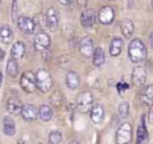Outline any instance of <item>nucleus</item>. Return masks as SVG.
I'll return each instance as SVG.
<instances>
[{
  "label": "nucleus",
  "mask_w": 153,
  "mask_h": 144,
  "mask_svg": "<svg viewBox=\"0 0 153 144\" xmlns=\"http://www.w3.org/2000/svg\"><path fill=\"white\" fill-rule=\"evenodd\" d=\"M18 70H19V68H18L17 60H14V58L8 60L7 65H6V71H7V74H8L11 77H16V76L18 75Z\"/></svg>",
  "instance_id": "obj_26"
},
{
  "label": "nucleus",
  "mask_w": 153,
  "mask_h": 144,
  "mask_svg": "<svg viewBox=\"0 0 153 144\" xmlns=\"http://www.w3.org/2000/svg\"><path fill=\"white\" fill-rule=\"evenodd\" d=\"M93 107V95L91 92L85 90L76 96V108L80 113H88Z\"/></svg>",
  "instance_id": "obj_3"
},
{
  "label": "nucleus",
  "mask_w": 153,
  "mask_h": 144,
  "mask_svg": "<svg viewBox=\"0 0 153 144\" xmlns=\"http://www.w3.org/2000/svg\"><path fill=\"white\" fill-rule=\"evenodd\" d=\"M133 130L129 123H123L116 131V144H129L131 140Z\"/></svg>",
  "instance_id": "obj_5"
},
{
  "label": "nucleus",
  "mask_w": 153,
  "mask_h": 144,
  "mask_svg": "<svg viewBox=\"0 0 153 144\" xmlns=\"http://www.w3.org/2000/svg\"><path fill=\"white\" fill-rule=\"evenodd\" d=\"M147 79V71L145 69V67L142 65H137L131 71V82L135 87H141L145 84Z\"/></svg>",
  "instance_id": "obj_8"
},
{
  "label": "nucleus",
  "mask_w": 153,
  "mask_h": 144,
  "mask_svg": "<svg viewBox=\"0 0 153 144\" xmlns=\"http://www.w3.org/2000/svg\"><path fill=\"white\" fill-rule=\"evenodd\" d=\"M33 44L35 48L39 51H44L50 46V37L47 32L44 31H39L36 33L35 39H33Z\"/></svg>",
  "instance_id": "obj_10"
},
{
  "label": "nucleus",
  "mask_w": 153,
  "mask_h": 144,
  "mask_svg": "<svg viewBox=\"0 0 153 144\" xmlns=\"http://www.w3.org/2000/svg\"><path fill=\"white\" fill-rule=\"evenodd\" d=\"M49 142L51 144H60L62 142V133L60 131H56V130L51 131L49 133Z\"/></svg>",
  "instance_id": "obj_27"
},
{
  "label": "nucleus",
  "mask_w": 153,
  "mask_h": 144,
  "mask_svg": "<svg viewBox=\"0 0 153 144\" xmlns=\"http://www.w3.org/2000/svg\"><path fill=\"white\" fill-rule=\"evenodd\" d=\"M79 84H80V77H79V75L75 71H72V70L68 71L66 74V86L69 89L74 90V89H76L79 87Z\"/></svg>",
  "instance_id": "obj_16"
},
{
  "label": "nucleus",
  "mask_w": 153,
  "mask_h": 144,
  "mask_svg": "<svg viewBox=\"0 0 153 144\" xmlns=\"http://www.w3.org/2000/svg\"><path fill=\"white\" fill-rule=\"evenodd\" d=\"M20 115L25 121H33L38 118V108L32 104H25Z\"/></svg>",
  "instance_id": "obj_13"
},
{
  "label": "nucleus",
  "mask_w": 153,
  "mask_h": 144,
  "mask_svg": "<svg viewBox=\"0 0 153 144\" xmlns=\"http://www.w3.org/2000/svg\"><path fill=\"white\" fill-rule=\"evenodd\" d=\"M17 26L18 29L25 33V35H32L36 31V24L33 21V19L25 17V15H19L17 19Z\"/></svg>",
  "instance_id": "obj_6"
},
{
  "label": "nucleus",
  "mask_w": 153,
  "mask_h": 144,
  "mask_svg": "<svg viewBox=\"0 0 153 144\" xmlns=\"http://www.w3.org/2000/svg\"><path fill=\"white\" fill-rule=\"evenodd\" d=\"M38 118L42 121H49L53 118V109L48 105H41L38 108Z\"/></svg>",
  "instance_id": "obj_24"
},
{
  "label": "nucleus",
  "mask_w": 153,
  "mask_h": 144,
  "mask_svg": "<svg viewBox=\"0 0 153 144\" xmlns=\"http://www.w3.org/2000/svg\"><path fill=\"white\" fill-rule=\"evenodd\" d=\"M98 19V14H96V12L91 8H87L85 11L81 12L80 15V23L84 27H91L94 25L96 20Z\"/></svg>",
  "instance_id": "obj_12"
},
{
  "label": "nucleus",
  "mask_w": 153,
  "mask_h": 144,
  "mask_svg": "<svg viewBox=\"0 0 153 144\" xmlns=\"http://www.w3.org/2000/svg\"><path fill=\"white\" fill-rule=\"evenodd\" d=\"M4 57H5V51L0 48V61H1V60H4Z\"/></svg>",
  "instance_id": "obj_31"
},
{
  "label": "nucleus",
  "mask_w": 153,
  "mask_h": 144,
  "mask_svg": "<svg viewBox=\"0 0 153 144\" xmlns=\"http://www.w3.org/2000/svg\"><path fill=\"white\" fill-rule=\"evenodd\" d=\"M20 87L26 93H33L37 89V80L36 74L31 70H26L20 76Z\"/></svg>",
  "instance_id": "obj_4"
},
{
  "label": "nucleus",
  "mask_w": 153,
  "mask_h": 144,
  "mask_svg": "<svg viewBox=\"0 0 153 144\" xmlns=\"http://www.w3.org/2000/svg\"><path fill=\"white\" fill-rule=\"evenodd\" d=\"M79 51L82 57L90 58L93 55L94 48H93V40L90 37H82L79 42Z\"/></svg>",
  "instance_id": "obj_9"
},
{
  "label": "nucleus",
  "mask_w": 153,
  "mask_h": 144,
  "mask_svg": "<svg viewBox=\"0 0 153 144\" xmlns=\"http://www.w3.org/2000/svg\"><path fill=\"white\" fill-rule=\"evenodd\" d=\"M69 144H80V142H78V140H72Z\"/></svg>",
  "instance_id": "obj_33"
},
{
  "label": "nucleus",
  "mask_w": 153,
  "mask_h": 144,
  "mask_svg": "<svg viewBox=\"0 0 153 144\" xmlns=\"http://www.w3.org/2000/svg\"><path fill=\"white\" fill-rule=\"evenodd\" d=\"M90 113H91V120L94 124H99V123L103 121V119H104V108H103L102 105H99V104L94 105Z\"/></svg>",
  "instance_id": "obj_19"
},
{
  "label": "nucleus",
  "mask_w": 153,
  "mask_h": 144,
  "mask_svg": "<svg viewBox=\"0 0 153 144\" xmlns=\"http://www.w3.org/2000/svg\"><path fill=\"white\" fill-rule=\"evenodd\" d=\"M92 62H93V65L94 67H100L104 64L105 62V55H104V51L100 46L96 48L94 51H93V55H92Z\"/></svg>",
  "instance_id": "obj_23"
},
{
  "label": "nucleus",
  "mask_w": 153,
  "mask_h": 144,
  "mask_svg": "<svg viewBox=\"0 0 153 144\" xmlns=\"http://www.w3.org/2000/svg\"><path fill=\"white\" fill-rule=\"evenodd\" d=\"M148 121L153 125V105L149 106V109H148Z\"/></svg>",
  "instance_id": "obj_29"
},
{
  "label": "nucleus",
  "mask_w": 153,
  "mask_h": 144,
  "mask_svg": "<svg viewBox=\"0 0 153 144\" xmlns=\"http://www.w3.org/2000/svg\"><path fill=\"white\" fill-rule=\"evenodd\" d=\"M128 56H129V60L134 63H140V62H143L146 60L147 49H146V46H145V44L142 43L141 39L135 38L129 43Z\"/></svg>",
  "instance_id": "obj_1"
},
{
  "label": "nucleus",
  "mask_w": 153,
  "mask_h": 144,
  "mask_svg": "<svg viewBox=\"0 0 153 144\" xmlns=\"http://www.w3.org/2000/svg\"><path fill=\"white\" fill-rule=\"evenodd\" d=\"M118 114L121 118H127L129 114V104L126 101H122L118 105Z\"/></svg>",
  "instance_id": "obj_28"
},
{
  "label": "nucleus",
  "mask_w": 153,
  "mask_h": 144,
  "mask_svg": "<svg viewBox=\"0 0 153 144\" xmlns=\"http://www.w3.org/2000/svg\"><path fill=\"white\" fill-rule=\"evenodd\" d=\"M2 130L6 136H14L16 133V123L11 117H4L2 119Z\"/></svg>",
  "instance_id": "obj_18"
},
{
  "label": "nucleus",
  "mask_w": 153,
  "mask_h": 144,
  "mask_svg": "<svg viewBox=\"0 0 153 144\" xmlns=\"http://www.w3.org/2000/svg\"><path fill=\"white\" fill-rule=\"evenodd\" d=\"M23 106H24L23 102L18 98H16V96L8 98V100L6 102V108H7V111L11 114H19V113H22Z\"/></svg>",
  "instance_id": "obj_14"
},
{
  "label": "nucleus",
  "mask_w": 153,
  "mask_h": 144,
  "mask_svg": "<svg viewBox=\"0 0 153 144\" xmlns=\"http://www.w3.org/2000/svg\"><path fill=\"white\" fill-rule=\"evenodd\" d=\"M152 7H153V0H152Z\"/></svg>",
  "instance_id": "obj_35"
},
{
  "label": "nucleus",
  "mask_w": 153,
  "mask_h": 144,
  "mask_svg": "<svg viewBox=\"0 0 153 144\" xmlns=\"http://www.w3.org/2000/svg\"><path fill=\"white\" fill-rule=\"evenodd\" d=\"M1 82H2V74H1V71H0V86H1Z\"/></svg>",
  "instance_id": "obj_34"
},
{
  "label": "nucleus",
  "mask_w": 153,
  "mask_h": 144,
  "mask_svg": "<svg viewBox=\"0 0 153 144\" xmlns=\"http://www.w3.org/2000/svg\"><path fill=\"white\" fill-rule=\"evenodd\" d=\"M121 31H122L124 38H130L133 32H134V24H133V21L128 20V19L123 20L121 23Z\"/></svg>",
  "instance_id": "obj_25"
},
{
  "label": "nucleus",
  "mask_w": 153,
  "mask_h": 144,
  "mask_svg": "<svg viewBox=\"0 0 153 144\" xmlns=\"http://www.w3.org/2000/svg\"><path fill=\"white\" fill-rule=\"evenodd\" d=\"M115 11L111 6H104L98 12V21L103 25H109L114 21Z\"/></svg>",
  "instance_id": "obj_11"
},
{
  "label": "nucleus",
  "mask_w": 153,
  "mask_h": 144,
  "mask_svg": "<svg viewBox=\"0 0 153 144\" xmlns=\"http://www.w3.org/2000/svg\"><path fill=\"white\" fill-rule=\"evenodd\" d=\"M13 40V31L8 25H2L0 27V42L4 44H10Z\"/></svg>",
  "instance_id": "obj_21"
},
{
  "label": "nucleus",
  "mask_w": 153,
  "mask_h": 144,
  "mask_svg": "<svg viewBox=\"0 0 153 144\" xmlns=\"http://www.w3.org/2000/svg\"><path fill=\"white\" fill-rule=\"evenodd\" d=\"M141 102L146 106L153 105V84H148L141 93Z\"/></svg>",
  "instance_id": "obj_20"
},
{
  "label": "nucleus",
  "mask_w": 153,
  "mask_h": 144,
  "mask_svg": "<svg viewBox=\"0 0 153 144\" xmlns=\"http://www.w3.org/2000/svg\"><path fill=\"white\" fill-rule=\"evenodd\" d=\"M25 55V45L23 42H16L13 43L12 48H11V56L14 60H22Z\"/></svg>",
  "instance_id": "obj_17"
},
{
  "label": "nucleus",
  "mask_w": 153,
  "mask_h": 144,
  "mask_svg": "<svg viewBox=\"0 0 153 144\" xmlns=\"http://www.w3.org/2000/svg\"><path fill=\"white\" fill-rule=\"evenodd\" d=\"M0 1H1V0H0Z\"/></svg>",
  "instance_id": "obj_36"
},
{
  "label": "nucleus",
  "mask_w": 153,
  "mask_h": 144,
  "mask_svg": "<svg viewBox=\"0 0 153 144\" xmlns=\"http://www.w3.org/2000/svg\"><path fill=\"white\" fill-rule=\"evenodd\" d=\"M149 137H148V131L145 126V115L141 118V124L137 127L136 132V144H147Z\"/></svg>",
  "instance_id": "obj_15"
},
{
  "label": "nucleus",
  "mask_w": 153,
  "mask_h": 144,
  "mask_svg": "<svg viewBox=\"0 0 153 144\" xmlns=\"http://www.w3.org/2000/svg\"><path fill=\"white\" fill-rule=\"evenodd\" d=\"M60 4H62V5H71V4H73L75 0H57Z\"/></svg>",
  "instance_id": "obj_30"
},
{
  "label": "nucleus",
  "mask_w": 153,
  "mask_h": 144,
  "mask_svg": "<svg viewBox=\"0 0 153 144\" xmlns=\"http://www.w3.org/2000/svg\"><path fill=\"white\" fill-rule=\"evenodd\" d=\"M45 21H47V27L50 31H56L59 27V21H60V15L59 12L56 11L55 7H49L45 12Z\"/></svg>",
  "instance_id": "obj_7"
},
{
  "label": "nucleus",
  "mask_w": 153,
  "mask_h": 144,
  "mask_svg": "<svg viewBox=\"0 0 153 144\" xmlns=\"http://www.w3.org/2000/svg\"><path fill=\"white\" fill-rule=\"evenodd\" d=\"M149 39H151V45H152V48H153V32L151 33V36H149Z\"/></svg>",
  "instance_id": "obj_32"
},
{
  "label": "nucleus",
  "mask_w": 153,
  "mask_h": 144,
  "mask_svg": "<svg viewBox=\"0 0 153 144\" xmlns=\"http://www.w3.org/2000/svg\"><path fill=\"white\" fill-rule=\"evenodd\" d=\"M36 80H37V88L42 93H47L53 87V77L48 69L41 68L36 73Z\"/></svg>",
  "instance_id": "obj_2"
},
{
  "label": "nucleus",
  "mask_w": 153,
  "mask_h": 144,
  "mask_svg": "<svg viewBox=\"0 0 153 144\" xmlns=\"http://www.w3.org/2000/svg\"><path fill=\"white\" fill-rule=\"evenodd\" d=\"M122 48H123V40L122 38H118V37H115L111 43H110V46H109V52L111 56H118L122 51Z\"/></svg>",
  "instance_id": "obj_22"
}]
</instances>
